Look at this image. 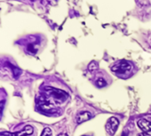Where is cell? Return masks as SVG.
I'll return each instance as SVG.
<instances>
[{
  "label": "cell",
  "instance_id": "6da1fadb",
  "mask_svg": "<svg viewBox=\"0 0 151 136\" xmlns=\"http://www.w3.org/2000/svg\"><path fill=\"white\" fill-rule=\"evenodd\" d=\"M112 71L119 78H126L132 71V65L126 60H121L116 63L112 68Z\"/></svg>",
  "mask_w": 151,
  "mask_h": 136
},
{
  "label": "cell",
  "instance_id": "7a4b0ae2",
  "mask_svg": "<svg viewBox=\"0 0 151 136\" xmlns=\"http://www.w3.org/2000/svg\"><path fill=\"white\" fill-rule=\"evenodd\" d=\"M34 132V129L31 125H26L22 131L11 132H0V136H29L31 135Z\"/></svg>",
  "mask_w": 151,
  "mask_h": 136
},
{
  "label": "cell",
  "instance_id": "3957f363",
  "mask_svg": "<svg viewBox=\"0 0 151 136\" xmlns=\"http://www.w3.org/2000/svg\"><path fill=\"white\" fill-rule=\"evenodd\" d=\"M118 124H119V121L116 117H113L108 119L106 123V132L109 133V136H113L115 134V132L117 130Z\"/></svg>",
  "mask_w": 151,
  "mask_h": 136
},
{
  "label": "cell",
  "instance_id": "277c9868",
  "mask_svg": "<svg viewBox=\"0 0 151 136\" xmlns=\"http://www.w3.org/2000/svg\"><path fill=\"white\" fill-rule=\"evenodd\" d=\"M139 127L145 132L151 131V117L141 118L138 121Z\"/></svg>",
  "mask_w": 151,
  "mask_h": 136
},
{
  "label": "cell",
  "instance_id": "5b68a950",
  "mask_svg": "<svg viewBox=\"0 0 151 136\" xmlns=\"http://www.w3.org/2000/svg\"><path fill=\"white\" fill-rule=\"evenodd\" d=\"M93 115L88 112V111H82L80 112L78 116H77V123L78 124H82L85 121L89 120L90 118H92Z\"/></svg>",
  "mask_w": 151,
  "mask_h": 136
},
{
  "label": "cell",
  "instance_id": "8992f818",
  "mask_svg": "<svg viewBox=\"0 0 151 136\" xmlns=\"http://www.w3.org/2000/svg\"><path fill=\"white\" fill-rule=\"evenodd\" d=\"M40 136H52V130H51L49 127H45V128L43 130V132H42V133H41Z\"/></svg>",
  "mask_w": 151,
  "mask_h": 136
},
{
  "label": "cell",
  "instance_id": "52a82bcc",
  "mask_svg": "<svg viewBox=\"0 0 151 136\" xmlns=\"http://www.w3.org/2000/svg\"><path fill=\"white\" fill-rule=\"evenodd\" d=\"M96 85H97L99 87H103V86H105L107 85V83H106V81H105L102 78H100L97 79Z\"/></svg>",
  "mask_w": 151,
  "mask_h": 136
},
{
  "label": "cell",
  "instance_id": "ba28073f",
  "mask_svg": "<svg viewBox=\"0 0 151 136\" xmlns=\"http://www.w3.org/2000/svg\"><path fill=\"white\" fill-rule=\"evenodd\" d=\"M97 68H98L97 63L94 62V61H93V62H91V63L89 64V66H88V70H89L90 71H93L97 70Z\"/></svg>",
  "mask_w": 151,
  "mask_h": 136
},
{
  "label": "cell",
  "instance_id": "9c48e42d",
  "mask_svg": "<svg viewBox=\"0 0 151 136\" xmlns=\"http://www.w3.org/2000/svg\"><path fill=\"white\" fill-rule=\"evenodd\" d=\"M4 106H5V101H0V117H1V116L3 114Z\"/></svg>",
  "mask_w": 151,
  "mask_h": 136
},
{
  "label": "cell",
  "instance_id": "30bf717a",
  "mask_svg": "<svg viewBox=\"0 0 151 136\" xmlns=\"http://www.w3.org/2000/svg\"><path fill=\"white\" fill-rule=\"evenodd\" d=\"M138 136H151V134L147 133V132H142V133H139Z\"/></svg>",
  "mask_w": 151,
  "mask_h": 136
},
{
  "label": "cell",
  "instance_id": "8fae6325",
  "mask_svg": "<svg viewBox=\"0 0 151 136\" xmlns=\"http://www.w3.org/2000/svg\"><path fill=\"white\" fill-rule=\"evenodd\" d=\"M58 136H68V135H67L66 133H60Z\"/></svg>",
  "mask_w": 151,
  "mask_h": 136
},
{
  "label": "cell",
  "instance_id": "7c38bea8",
  "mask_svg": "<svg viewBox=\"0 0 151 136\" xmlns=\"http://www.w3.org/2000/svg\"><path fill=\"white\" fill-rule=\"evenodd\" d=\"M84 136H85V135H84Z\"/></svg>",
  "mask_w": 151,
  "mask_h": 136
}]
</instances>
